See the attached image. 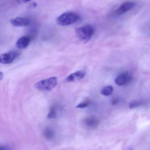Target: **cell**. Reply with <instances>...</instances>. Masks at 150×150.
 Wrapping results in <instances>:
<instances>
[{
	"label": "cell",
	"instance_id": "1",
	"mask_svg": "<svg viewBox=\"0 0 150 150\" xmlns=\"http://www.w3.org/2000/svg\"><path fill=\"white\" fill-rule=\"evenodd\" d=\"M94 32L93 27L89 25L78 27L75 31L78 39L85 43H87L91 39Z\"/></svg>",
	"mask_w": 150,
	"mask_h": 150
},
{
	"label": "cell",
	"instance_id": "2",
	"mask_svg": "<svg viewBox=\"0 0 150 150\" xmlns=\"http://www.w3.org/2000/svg\"><path fill=\"white\" fill-rule=\"evenodd\" d=\"M79 18L78 15L72 12H66L58 17L56 23L62 26H67L73 24L76 22Z\"/></svg>",
	"mask_w": 150,
	"mask_h": 150
},
{
	"label": "cell",
	"instance_id": "3",
	"mask_svg": "<svg viewBox=\"0 0 150 150\" xmlns=\"http://www.w3.org/2000/svg\"><path fill=\"white\" fill-rule=\"evenodd\" d=\"M58 79L56 77H52L41 80L36 83L35 87L41 91H50L57 85Z\"/></svg>",
	"mask_w": 150,
	"mask_h": 150
},
{
	"label": "cell",
	"instance_id": "4",
	"mask_svg": "<svg viewBox=\"0 0 150 150\" xmlns=\"http://www.w3.org/2000/svg\"><path fill=\"white\" fill-rule=\"evenodd\" d=\"M19 55V53L17 51H11L0 55V63L9 64Z\"/></svg>",
	"mask_w": 150,
	"mask_h": 150
},
{
	"label": "cell",
	"instance_id": "5",
	"mask_svg": "<svg viewBox=\"0 0 150 150\" xmlns=\"http://www.w3.org/2000/svg\"><path fill=\"white\" fill-rule=\"evenodd\" d=\"M132 79V76L129 72H125L122 73L115 78V83L119 86H123L130 82Z\"/></svg>",
	"mask_w": 150,
	"mask_h": 150
},
{
	"label": "cell",
	"instance_id": "6",
	"mask_svg": "<svg viewBox=\"0 0 150 150\" xmlns=\"http://www.w3.org/2000/svg\"><path fill=\"white\" fill-rule=\"evenodd\" d=\"M135 6L136 4L134 2H125L116 10L115 13L117 15H122L131 10Z\"/></svg>",
	"mask_w": 150,
	"mask_h": 150
},
{
	"label": "cell",
	"instance_id": "7",
	"mask_svg": "<svg viewBox=\"0 0 150 150\" xmlns=\"http://www.w3.org/2000/svg\"><path fill=\"white\" fill-rule=\"evenodd\" d=\"M11 23L14 26L16 27H24L29 25L30 23V21L28 18L18 17L11 19Z\"/></svg>",
	"mask_w": 150,
	"mask_h": 150
},
{
	"label": "cell",
	"instance_id": "8",
	"mask_svg": "<svg viewBox=\"0 0 150 150\" xmlns=\"http://www.w3.org/2000/svg\"><path fill=\"white\" fill-rule=\"evenodd\" d=\"M85 75V72L84 70H79L69 75L67 77V80L68 82H75L83 79Z\"/></svg>",
	"mask_w": 150,
	"mask_h": 150
},
{
	"label": "cell",
	"instance_id": "9",
	"mask_svg": "<svg viewBox=\"0 0 150 150\" xmlns=\"http://www.w3.org/2000/svg\"><path fill=\"white\" fill-rule=\"evenodd\" d=\"M30 42V38L28 37H23L17 41L16 46L19 49H24L29 45Z\"/></svg>",
	"mask_w": 150,
	"mask_h": 150
},
{
	"label": "cell",
	"instance_id": "10",
	"mask_svg": "<svg viewBox=\"0 0 150 150\" xmlns=\"http://www.w3.org/2000/svg\"><path fill=\"white\" fill-rule=\"evenodd\" d=\"M84 123L89 128L94 129L98 125L99 121L96 118L94 117H88L85 119Z\"/></svg>",
	"mask_w": 150,
	"mask_h": 150
},
{
	"label": "cell",
	"instance_id": "11",
	"mask_svg": "<svg viewBox=\"0 0 150 150\" xmlns=\"http://www.w3.org/2000/svg\"><path fill=\"white\" fill-rule=\"evenodd\" d=\"M61 108L58 106H54L50 108V111L47 115V118L54 119L57 117L61 113Z\"/></svg>",
	"mask_w": 150,
	"mask_h": 150
},
{
	"label": "cell",
	"instance_id": "12",
	"mask_svg": "<svg viewBox=\"0 0 150 150\" xmlns=\"http://www.w3.org/2000/svg\"><path fill=\"white\" fill-rule=\"evenodd\" d=\"M44 135L47 140H52L55 136V132L51 129H46L44 132Z\"/></svg>",
	"mask_w": 150,
	"mask_h": 150
},
{
	"label": "cell",
	"instance_id": "13",
	"mask_svg": "<svg viewBox=\"0 0 150 150\" xmlns=\"http://www.w3.org/2000/svg\"><path fill=\"white\" fill-rule=\"evenodd\" d=\"M113 92V88L112 86H106L102 89L101 91V93L102 95L105 96H109Z\"/></svg>",
	"mask_w": 150,
	"mask_h": 150
},
{
	"label": "cell",
	"instance_id": "14",
	"mask_svg": "<svg viewBox=\"0 0 150 150\" xmlns=\"http://www.w3.org/2000/svg\"><path fill=\"white\" fill-rule=\"evenodd\" d=\"M91 101L89 100H85L83 102H81L80 104H78L76 107L77 108H83L87 107L90 105Z\"/></svg>",
	"mask_w": 150,
	"mask_h": 150
},
{
	"label": "cell",
	"instance_id": "15",
	"mask_svg": "<svg viewBox=\"0 0 150 150\" xmlns=\"http://www.w3.org/2000/svg\"><path fill=\"white\" fill-rule=\"evenodd\" d=\"M143 105V103L142 101H134V102H132L130 103L129 105V108H134L136 107H138Z\"/></svg>",
	"mask_w": 150,
	"mask_h": 150
},
{
	"label": "cell",
	"instance_id": "16",
	"mask_svg": "<svg viewBox=\"0 0 150 150\" xmlns=\"http://www.w3.org/2000/svg\"><path fill=\"white\" fill-rule=\"evenodd\" d=\"M11 149L10 148H9V147L7 146H4V145H0V150H10Z\"/></svg>",
	"mask_w": 150,
	"mask_h": 150
},
{
	"label": "cell",
	"instance_id": "17",
	"mask_svg": "<svg viewBox=\"0 0 150 150\" xmlns=\"http://www.w3.org/2000/svg\"><path fill=\"white\" fill-rule=\"evenodd\" d=\"M118 100L117 99H114L112 100V104L113 105H115L118 103Z\"/></svg>",
	"mask_w": 150,
	"mask_h": 150
},
{
	"label": "cell",
	"instance_id": "18",
	"mask_svg": "<svg viewBox=\"0 0 150 150\" xmlns=\"http://www.w3.org/2000/svg\"><path fill=\"white\" fill-rule=\"evenodd\" d=\"M4 74L2 72L0 71V80H2L3 78Z\"/></svg>",
	"mask_w": 150,
	"mask_h": 150
},
{
	"label": "cell",
	"instance_id": "19",
	"mask_svg": "<svg viewBox=\"0 0 150 150\" xmlns=\"http://www.w3.org/2000/svg\"><path fill=\"white\" fill-rule=\"evenodd\" d=\"M30 1L31 0H21V1L24 3L28 2Z\"/></svg>",
	"mask_w": 150,
	"mask_h": 150
}]
</instances>
